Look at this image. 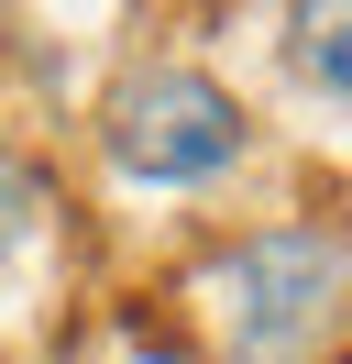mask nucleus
<instances>
[{
	"instance_id": "f257e3e1",
	"label": "nucleus",
	"mask_w": 352,
	"mask_h": 364,
	"mask_svg": "<svg viewBox=\"0 0 352 364\" xmlns=\"http://www.w3.org/2000/svg\"><path fill=\"white\" fill-rule=\"evenodd\" d=\"M198 298H209V331L231 342V364H297V353H319V331L352 298V243L319 232V221L242 232L198 276Z\"/></svg>"
},
{
	"instance_id": "7ed1b4c3",
	"label": "nucleus",
	"mask_w": 352,
	"mask_h": 364,
	"mask_svg": "<svg viewBox=\"0 0 352 364\" xmlns=\"http://www.w3.org/2000/svg\"><path fill=\"white\" fill-rule=\"evenodd\" d=\"M286 77L352 133V0H297L286 11Z\"/></svg>"
},
{
	"instance_id": "20e7f679",
	"label": "nucleus",
	"mask_w": 352,
	"mask_h": 364,
	"mask_svg": "<svg viewBox=\"0 0 352 364\" xmlns=\"http://www.w3.org/2000/svg\"><path fill=\"white\" fill-rule=\"evenodd\" d=\"M22 232H33V177H22V166H0V287H11V254H22Z\"/></svg>"
},
{
	"instance_id": "f03ea898",
	"label": "nucleus",
	"mask_w": 352,
	"mask_h": 364,
	"mask_svg": "<svg viewBox=\"0 0 352 364\" xmlns=\"http://www.w3.org/2000/svg\"><path fill=\"white\" fill-rule=\"evenodd\" d=\"M99 155L132 188H209L253 155V111L209 67H132L99 100Z\"/></svg>"
}]
</instances>
